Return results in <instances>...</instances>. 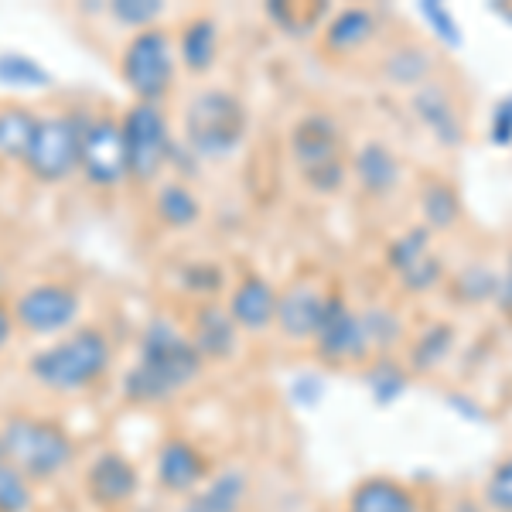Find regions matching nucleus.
<instances>
[{"label":"nucleus","mask_w":512,"mask_h":512,"mask_svg":"<svg viewBox=\"0 0 512 512\" xmlns=\"http://www.w3.org/2000/svg\"><path fill=\"white\" fill-rule=\"evenodd\" d=\"M229 315L239 325V332H267L277 318V287L267 277L250 274L236 284L233 297H229Z\"/></svg>","instance_id":"obj_17"},{"label":"nucleus","mask_w":512,"mask_h":512,"mask_svg":"<svg viewBox=\"0 0 512 512\" xmlns=\"http://www.w3.org/2000/svg\"><path fill=\"white\" fill-rule=\"evenodd\" d=\"M175 52H178V62L185 65L192 76H205L219 59V21L209 18V14L192 18L181 28Z\"/></svg>","instance_id":"obj_20"},{"label":"nucleus","mask_w":512,"mask_h":512,"mask_svg":"<svg viewBox=\"0 0 512 512\" xmlns=\"http://www.w3.org/2000/svg\"><path fill=\"white\" fill-rule=\"evenodd\" d=\"M38 127V113L28 106H0V161H24Z\"/></svg>","instance_id":"obj_28"},{"label":"nucleus","mask_w":512,"mask_h":512,"mask_svg":"<svg viewBox=\"0 0 512 512\" xmlns=\"http://www.w3.org/2000/svg\"><path fill=\"white\" fill-rule=\"evenodd\" d=\"M250 134V110L229 89H202L181 113V147L202 161H226Z\"/></svg>","instance_id":"obj_2"},{"label":"nucleus","mask_w":512,"mask_h":512,"mask_svg":"<svg viewBox=\"0 0 512 512\" xmlns=\"http://www.w3.org/2000/svg\"><path fill=\"white\" fill-rule=\"evenodd\" d=\"M154 475L168 492L192 495L209 478V458L185 437H168L154 458Z\"/></svg>","instance_id":"obj_15"},{"label":"nucleus","mask_w":512,"mask_h":512,"mask_svg":"<svg viewBox=\"0 0 512 512\" xmlns=\"http://www.w3.org/2000/svg\"><path fill=\"white\" fill-rule=\"evenodd\" d=\"M315 349L325 362H362L369 352L366 332H362L359 311H352L349 304L342 301L338 294H328L325 301V315H321L318 335H315Z\"/></svg>","instance_id":"obj_11"},{"label":"nucleus","mask_w":512,"mask_h":512,"mask_svg":"<svg viewBox=\"0 0 512 512\" xmlns=\"http://www.w3.org/2000/svg\"><path fill=\"white\" fill-rule=\"evenodd\" d=\"M14 328H18V321H14V311L0 304V352H4L7 342L14 338Z\"/></svg>","instance_id":"obj_42"},{"label":"nucleus","mask_w":512,"mask_h":512,"mask_svg":"<svg viewBox=\"0 0 512 512\" xmlns=\"http://www.w3.org/2000/svg\"><path fill=\"white\" fill-rule=\"evenodd\" d=\"M485 506L492 512H512V458L499 461L485 478Z\"/></svg>","instance_id":"obj_39"},{"label":"nucleus","mask_w":512,"mask_h":512,"mask_svg":"<svg viewBox=\"0 0 512 512\" xmlns=\"http://www.w3.org/2000/svg\"><path fill=\"white\" fill-rule=\"evenodd\" d=\"M420 216L431 233H448L461 222V198L458 188L444 178H427L424 188H420Z\"/></svg>","instance_id":"obj_25"},{"label":"nucleus","mask_w":512,"mask_h":512,"mask_svg":"<svg viewBox=\"0 0 512 512\" xmlns=\"http://www.w3.org/2000/svg\"><path fill=\"white\" fill-rule=\"evenodd\" d=\"M420 18L431 24L441 45L454 48V52H458V48H465V35H461L458 21H454V14L444 4H434V0H420Z\"/></svg>","instance_id":"obj_36"},{"label":"nucleus","mask_w":512,"mask_h":512,"mask_svg":"<svg viewBox=\"0 0 512 512\" xmlns=\"http://www.w3.org/2000/svg\"><path fill=\"white\" fill-rule=\"evenodd\" d=\"M410 106H414L417 120L431 130V137L441 147H451V151H454V147L465 144V137H468L465 117L458 113V103H454V96L448 93V86H444V82L431 79V82H424L420 89H414Z\"/></svg>","instance_id":"obj_13"},{"label":"nucleus","mask_w":512,"mask_h":512,"mask_svg":"<svg viewBox=\"0 0 512 512\" xmlns=\"http://www.w3.org/2000/svg\"><path fill=\"white\" fill-rule=\"evenodd\" d=\"M328 294L311 280H294L284 291H277V328L291 342H315L321 315H325Z\"/></svg>","instance_id":"obj_12"},{"label":"nucleus","mask_w":512,"mask_h":512,"mask_svg":"<svg viewBox=\"0 0 512 512\" xmlns=\"http://www.w3.org/2000/svg\"><path fill=\"white\" fill-rule=\"evenodd\" d=\"M79 171L96 188H117L127 178V147H123L120 120L113 117L82 120Z\"/></svg>","instance_id":"obj_9"},{"label":"nucleus","mask_w":512,"mask_h":512,"mask_svg":"<svg viewBox=\"0 0 512 512\" xmlns=\"http://www.w3.org/2000/svg\"><path fill=\"white\" fill-rule=\"evenodd\" d=\"M181 287L192 294H202V297H212L226 287V270L219 263H188L181 270Z\"/></svg>","instance_id":"obj_38"},{"label":"nucleus","mask_w":512,"mask_h":512,"mask_svg":"<svg viewBox=\"0 0 512 512\" xmlns=\"http://www.w3.org/2000/svg\"><path fill=\"white\" fill-rule=\"evenodd\" d=\"M35 495H31V482L18 468L0 461V512H28Z\"/></svg>","instance_id":"obj_34"},{"label":"nucleus","mask_w":512,"mask_h":512,"mask_svg":"<svg viewBox=\"0 0 512 512\" xmlns=\"http://www.w3.org/2000/svg\"><path fill=\"white\" fill-rule=\"evenodd\" d=\"M349 512H420V509L407 485H400L396 478L386 475H373V478H362L352 489Z\"/></svg>","instance_id":"obj_21"},{"label":"nucleus","mask_w":512,"mask_h":512,"mask_svg":"<svg viewBox=\"0 0 512 512\" xmlns=\"http://www.w3.org/2000/svg\"><path fill=\"white\" fill-rule=\"evenodd\" d=\"M188 338H192V345L205 362H229L239 349V325L229 315V308L205 301L198 304Z\"/></svg>","instance_id":"obj_16"},{"label":"nucleus","mask_w":512,"mask_h":512,"mask_svg":"<svg viewBox=\"0 0 512 512\" xmlns=\"http://www.w3.org/2000/svg\"><path fill=\"white\" fill-rule=\"evenodd\" d=\"M250 495V478L243 468H222L219 475L205 478L198 489L181 502L178 512H239Z\"/></svg>","instance_id":"obj_19"},{"label":"nucleus","mask_w":512,"mask_h":512,"mask_svg":"<svg viewBox=\"0 0 512 512\" xmlns=\"http://www.w3.org/2000/svg\"><path fill=\"white\" fill-rule=\"evenodd\" d=\"M113 362V345L99 328H79V332L59 338L48 349H38L28 362V373L38 386L55 393H79L106 376Z\"/></svg>","instance_id":"obj_3"},{"label":"nucleus","mask_w":512,"mask_h":512,"mask_svg":"<svg viewBox=\"0 0 512 512\" xmlns=\"http://www.w3.org/2000/svg\"><path fill=\"white\" fill-rule=\"evenodd\" d=\"M120 130L123 147H127V178H134L137 185L158 181L171 164V151H175L164 110L154 103H134L127 117L120 120Z\"/></svg>","instance_id":"obj_7"},{"label":"nucleus","mask_w":512,"mask_h":512,"mask_svg":"<svg viewBox=\"0 0 512 512\" xmlns=\"http://www.w3.org/2000/svg\"><path fill=\"white\" fill-rule=\"evenodd\" d=\"M352 175L369 198H390L396 188H400L403 168H400V158H396L383 140H366V144L355 151Z\"/></svg>","instance_id":"obj_18"},{"label":"nucleus","mask_w":512,"mask_h":512,"mask_svg":"<svg viewBox=\"0 0 512 512\" xmlns=\"http://www.w3.org/2000/svg\"><path fill=\"white\" fill-rule=\"evenodd\" d=\"M140 489V475L134 461L123 458L120 451H103L99 458L89 461L86 468V492L96 506L117 509L127 506Z\"/></svg>","instance_id":"obj_14"},{"label":"nucleus","mask_w":512,"mask_h":512,"mask_svg":"<svg viewBox=\"0 0 512 512\" xmlns=\"http://www.w3.org/2000/svg\"><path fill=\"white\" fill-rule=\"evenodd\" d=\"M366 386H369V393H373L376 407H393V403L410 390V373H407V366H400L390 355H379L366 373Z\"/></svg>","instance_id":"obj_30"},{"label":"nucleus","mask_w":512,"mask_h":512,"mask_svg":"<svg viewBox=\"0 0 512 512\" xmlns=\"http://www.w3.org/2000/svg\"><path fill=\"white\" fill-rule=\"evenodd\" d=\"M267 18L277 24V28H284L287 35H308V28H315V21L321 18V7H297V4H287V0H280V4H267Z\"/></svg>","instance_id":"obj_37"},{"label":"nucleus","mask_w":512,"mask_h":512,"mask_svg":"<svg viewBox=\"0 0 512 512\" xmlns=\"http://www.w3.org/2000/svg\"><path fill=\"white\" fill-rule=\"evenodd\" d=\"M454 349V328L448 321H437V325H427L424 332H417V338L410 342V362L407 373L427 376L434 373L437 366H444V359Z\"/></svg>","instance_id":"obj_27"},{"label":"nucleus","mask_w":512,"mask_h":512,"mask_svg":"<svg viewBox=\"0 0 512 512\" xmlns=\"http://www.w3.org/2000/svg\"><path fill=\"white\" fill-rule=\"evenodd\" d=\"M434 69V52L427 45H417V41H403L383 59V76L400 89H420L424 82H431Z\"/></svg>","instance_id":"obj_23"},{"label":"nucleus","mask_w":512,"mask_h":512,"mask_svg":"<svg viewBox=\"0 0 512 512\" xmlns=\"http://www.w3.org/2000/svg\"><path fill=\"white\" fill-rule=\"evenodd\" d=\"M489 140L495 147H512V93L495 103L489 120Z\"/></svg>","instance_id":"obj_41"},{"label":"nucleus","mask_w":512,"mask_h":512,"mask_svg":"<svg viewBox=\"0 0 512 512\" xmlns=\"http://www.w3.org/2000/svg\"><path fill=\"white\" fill-rule=\"evenodd\" d=\"M175 65H178L175 38L164 28H151L127 41L120 59V76L123 86L137 96V103L158 106L171 93V86H175Z\"/></svg>","instance_id":"obj_6"},{"label":"nucleus","mask_w":512,"mask_h":512,"mask_svg":"<svg viewBox=\"0 0 512 512\" xmlns=\"http://www.w3.org/2000/svg\"><path fill=\"white\" fill-rule=\"evenodd\" d=\"M427 253H434V233L427 226H414L386 246V267H390L393 274H400V270L414 267L417 260H424Z\"/></svg>","instance_id":"obj_31"},{"label":"nucleus","mask_w":512,"mask_h":512,"mask_svg":"<svg viewBox=\"0 0 512 512\" xmlns=\"http://www.w3.org/2000/svg\"><path fill=\"white\" fill-rule=\"evenodd\" d=\"M154 216L164 229H195L202 222V202L185 181H164L154 195Z\"/></svg>","instance_id":"obj_24"},{"label":"nucleus","mask_w":512,"mask_h":512,"mask_svg":"<svg viewBox=\"0 0 512 512\" xmlns=\"http://www.w3.org/2000/svg\"><path fill=\"white\" fill-rule=\"evenodd\" d=\"M376 14L369 7H345L325 24V48L335 55L362 52L376 38Z\"/></svg>","instance_id":"obj_22"},{"label":"nucleus","mask_w":512,"mask_h":512,"mask_svg":"<svg viewBox=\"0 0 512 512\" xmlns=\"http://www.w3.org/2000/svg\"><path fill=\"white\" fill-rule=\"evenodd\" d=\"M82 297L69 284H35L14 301V321L31 335H59L76 325Z\"/></svg>","instance_id":"obj_10"},{"label":"nucleus","mask_w":512,"mask_h":512,"mask_svg":"<svg viewBox=\"0 0 512 512\" xmlns=\"http://www.w3.org/2000/svg\"><path fill=\"white\" fill-rule=\"evenodd\" d=\"M4 461L28 482H52L76 461V441L62 424L35 414H11L0 424Z\"/></svg>","instance_id":"obj_4"},{"label":"nucleus","mask_w":512,"mask_h":512,"mask_svg":"<svg viewBox=\"0 0 512 512\" xmlns=\"http://www.w3.org/2000/svg\"><path fill=\"white\" fill-rule=\"evenodd\" d=\"M52 86L55 76L35 55L14 52V48L0 52V89H11V93H41V89H52Z\"/></svg>","instance_id":"obj_26"},{"label":"nucleus","mask_w":512,"mask_h":512,"mask_svg":"<svg viewBox=\"0 0 512 512\" xmlns=\"http://www.w3.org/2000/svg\"><path fill=\"white\" fill-rule=\"evenodd\" d=\"M291 158L301 181L318 195H335L349 181L342 161V130L328 113H308L291 127Z\"/></svg>","instance_id":"obj_5"},{"label":"nucleus","mask_w":512,"mask_h":512,"mask_svg":"<svg viewBox=\"0 0 512 512\" xmlns=\"http://www.w3.org/2000/svg\"><path fill=\"white\" fill-rule=\"evenodd\" d=\"M0 461H4V448H0Z\"/></svg>","instance_id":"obj_43"},{"label":"nucleus","mask_w":512,"mask_h":512,"mask_svg":"<svg viewBox=\"0 0 512 512\" xmlns=\"http://www.w3.org/2000/svg\"><path fill=\"white\" fill-rule=\"evenodd\" d=\"M106 11H110V18L117 24L134 28L140 35V31L158 28V21L168 14V4H161V0H113Z\"/></svg>","instance_id":"obj_32"},{"label":"nucleus","mask_w":512,"mask_h":512,"mask_svg":"<svg viewBox=\"0 0 512 512\" xmlns=\"http://www.w3.org/2000/svg\"><path fill=\"white\" fill-rule=\"evenodd\" d=\"M205 359L198 355L188 332L171 318H151L140 332L137 362L123 376V396L137 407L168 403L202 376Z\"/></svg>","instance_id":"obj_1"},{"label":"nucleus","mask_w":512,"mask_h":512,"mask_svg":"<svg viewBox=\"0 0 512 512\" xmlns=\"http://www.w3.org/2000/svg\"><path fill=\"white\" fill-rule=\"evenodd\" d=\"M291 400L304 410L318 407V403L325 400V379L315 376V373H301L291 383Z\"/></svg>","instance_id":"obj_40"},{"label":"nucleus","mask_w":512,"mask_h":512,"mask_svg":"<svg viewBox=\"0 0 512 512\" xmlns=\"http://www.w3.org/2000/svg\"><path fill=\"white\" fill-rule=\"evenodd\" d=\"M441 277H444V263H441V256H437V253H427L424 260L414 263V267H407V270H400V274H396L400 287H403V291H410V294L434 291V287L441 284Z\"/></svg>","instance_id":"obj_35"},{"label":"nucleus","mask_w":512,"mask_h":512,"mask_svg":"<svg viewBox=\"0 0 512 512\" xmlns=\"http://www.w3.org/2000/svg\"><path fill=\"white\" fill-rule=\"evenodd\" d=\"M79 134L82 120L72 113H48L38 117L35 137L24 154V168L41 185H62L79 171Z\"/></svg>","instance_id":"obj_8"},{"label":"nucleus","mask_w":512,"mask_h":512,"mask_svg":"<svg viewBox=\"0 0 512 512\" xmlns=\"http://www.w3.org/2000/svg\"><path fill=\"white\" fill-rule=\"evenodd\" d=\"M362 332H366L369 349L379 355H390L396 345L407 338V321L396 308H386V304H373V308L359 311Z\"/></svg>","instance_id":"obj_29"},{"label":"nucleus","mask_w":512,"mask_h":512,"mask_svg":"<svg viewBox=\"0 0 512 512\" xmlns=\"http://www.w3.org/2000/svg\"><path fill=\"white\" fill-rule=\"evenodd\" d=\"M499 280H502L499 270L485 267V263H472V267H465L458 277H454V294L465 297L468 304L495 301V294H499Z\"/></svg>","instance_id":"obj_33"}]
</instances>
